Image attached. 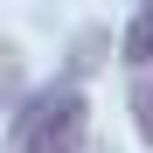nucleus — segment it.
Masks as SVG:
<instances>
[{"label":"nucleus","instance_id":"obj_5","mask_svg":"<svg viewBox=\"0 0 153 153\" xmlns=\"http://www.w3.org/2000/svg\"><path fill=\"white\" fill-rule=\"evenodd\" d=\"M125 111H132V132H139V146L153 153V76H132V91H125Z\"/></svg>","mask_w":153,"mask_h":153},{"label":"nucleus","instance_id":"obj_1","mask_svg":"<svg viewBox=\"0 0 153 153\" xmlns=\"http://www.w3.org/2000/svg\"><path fill=\"white\" fill-rule=\"evenodd\" d=\"M84 146H91V97L70 76L21 91V105L7 111V153H84Z\"/></svg>","mask_w":153,"mask_h":153},{"label":"nucleus","instance_id":"obj_2","mask_svg":"<svg viewBox=\"0 0 153 153\" xmlns=\"http://www.w3.org/2000/svg\"><path fill=\"white\" fill-rule=\"evenodd\" d=\"M118 63L132 70V76H153V7H139L132 21H125V35H118Z\"/></svg>","mask_w":153,"mask_h":153},{"label":"nucleus","instance_id":"obj_6","mask_svg":"<svg viewBox=\"0 0 153 153\" xmlns=\"http://www.w3.org/2000/svg\"><path fill=\"white\" fill-rule=\"evenodd\" d=\"M139 7H153V0H139Z\"/></svg>","mask_w":153,"mask_h":153},{"label":"nucleus","instance_id":"obj_3","mask_svg":"<svg viewBox=\"0 0 153 153\" xmlns=\"http://www.w3.org/2000/svg\"><path fill=\"white\" fill-rule=\"evenodd\" d=\"M21 91H28V56L14 49V35H0V118L21 105Z\"/></svg>","mask_w":153,"mask_h":153},{"label":"nucleus","instance_id":"obj_4","mask_svg":"<svg viewBox=\"0 0 153 153\" xmlns=\"http://www.w3.org/2000/svg\"><path fill=\"white\" fill-rule=\"evenodd\" d=\"M105 49H111V35H105V28H84V35L70 42V56H63V76H70V84H84V76L105 63Z\"/></svg>","mask_w":153,"mask_h":153}]
</instances>
